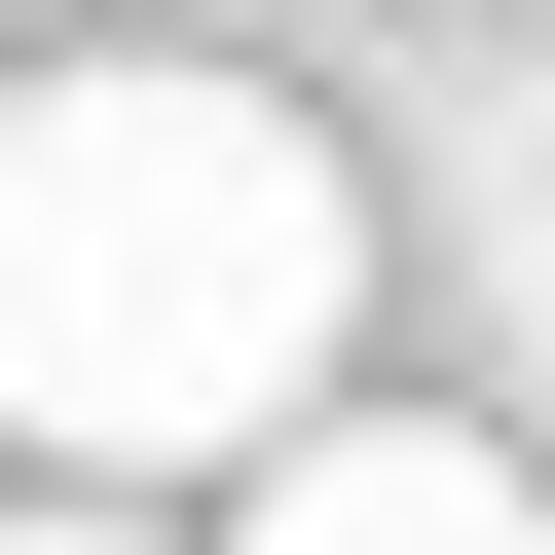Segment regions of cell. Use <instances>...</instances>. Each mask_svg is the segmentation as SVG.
<instances>
[{
    "label": "cell",
    "instance_id": "3",
    "mask_svg": "<svg viewBox=\"0 0 555 555\" xmlns=\"http://www.w3.org/2000/svg\"><path fill=\"white\" fill-rule=\"evenodd\" d=\"M0 555H149V518H0Z\"/></svg>",
    "mask_w": 555,
    "mask_h": 555
},
{
    "label": "cell",
    "instance_id": "2",
    "mask_svg": "<svg viewBox=\"0 0 555 555\" xmlns=\"http://www.w3.org/2000/svg\"><path fill=\"white\" fill-rule=\"evenodd\" d=\"M222 555H555V481H518L481 408H334V444H259Z\"/></svg>",
    "mask_w": 555,
    "mask_h": 555
},
{
    "label": "cell",
    "instance_id": "1",
    "mask_svg": "<svg viewBox=\"0 0 555 555\" xmlns=\"http://www.w3.org/2000/svg\"><path fill=\"white\" fill-rule=\"evenodd\" d=\"M334 334H371V185L259 75H149V38L112 75H0V444L75 518L334 444Z\"/></svg>",
    "mask_w": 555,
    "mask_h": 555
}]
</instances>
